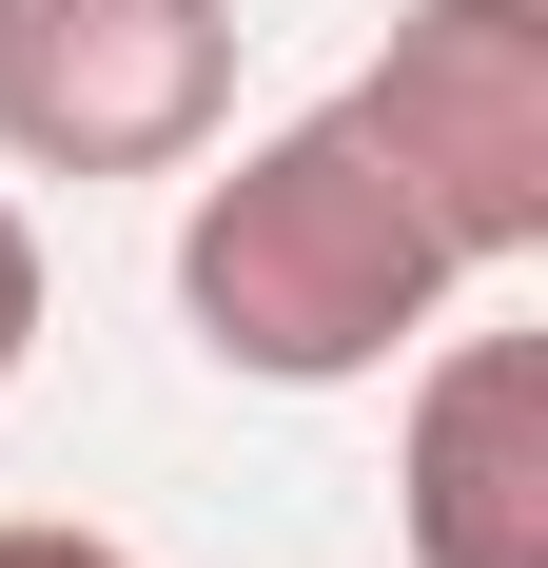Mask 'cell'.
<instances>
[{"label":"cell","mask_w":548,"mask_h":568,"mask_svg":"<svg viewBox=\"0 0 548 568\" xmlns=\"http://www.w3.org/2000/svg\"><path fill=\"white\" fill-rule=\"evenodd\" d=\"M450 294H470V255L412 216V176L353 138V99L235 138L196 176V216H176V314L255 393H353V373H392V353L432 334Z\"/></svg>","instance_id":"6da1fadb"},{"label":"cell","mask_w":548,"mask_h":568,"mask_svg":"<svg viewBox=\"0 0 548 568\" xmlns=\"http://www.w3.org/2000/svg\"><path fill=\"white\" fill-rule=\"evenodd\" d=\"M353 138L412 176V216L470 275L548 255V0H412L392 59L353 79Z\"/></svg>","instance_id":"7a4b0ae2"},{"label":"cell","mask_w":548,"mask_h":568,"mask_svg":"<svg viewBox=\"0 0 548 568\" xmlns=\"http://www.w3.org/2000/svg\"><path fill=\"white\" fill-rule=\"evenodd\" d=\"M235 118V0H0V158L176 176Z\"/></svg>","instance_id":"3957f363"},{"label":"cell","mask_w":548,"mask_h":568,"mask_svg":"<svg viewBox=\"0 0 548 568\" xmlns=\"http://www.w3.org/2000/svg\"><path fill=\"white\" fill-rule=\"evenodd\" d=\"M412 432H392V529L412 568H548V353L529 334H412Z\"/></svg>","instance_id":"277c9868"},{"label":"cell","mask_w":548,"mask_h":568,"mask_svg":"<svg viewBox=\"0 0 548 568\" xmlns=\"http://www.w3.org/2000/svg\"><path fill=\"white\" fill-rule=\"evenodd\" d=\"M40 314H59V275H40V216L0 196V393L40 373Z\"/></svg>","instance_id":"5b68a950"},{"label":"cell","mask_w":548,"mask_h":568,"mask_svg":"<svg viewBox=\"0 0 548 568\" xmlns=\"http://www.w3.org/2000/svg\"><path fill=\"white\" fill-rule=\"evenodd\" d=\"M0 568H138V549H118V529H79V510H20V529H0Z\"/></svg>","instance_id":"8992f818"}]
</instances>
